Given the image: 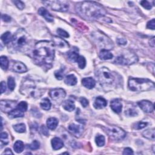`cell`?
Instances as JSON below:
<instances>
[{
    "label": "cell",
    "mask_w": 155,
    "mask_h": 155,
    "mask_svg": "<svg viewBox=\"0 0 155 155\" xmlns=\"http://www.w3.org/2000/svg\"><path fill=\"white\" fill-rule=\"evenodd\" d=\"M20 92L23 95L32 96L35 98H39L44 93L43 90L38 89L33 82L31 81H25L23 84Z\"/></svg>",
    "instance_id": "5b68a950"
},
{
    "label": "cell",
    "mask_w": 155,
    "mask_h": 155,
    "mask_svg": "<svg viewBox=\"0 0 155 155\" xmlns=\"http://www.w3.org/2000/svg\"><path fill=\"white\" fill-rule=\"evenodd\" d=\"M13 69L15 72L20 73H23L27 71L26 66L21 62H17L15 63L13 67Z\"/></svg>",
    "instance_id": "44dd1931"
},
{
    "label": "cell",
    "mask_w": 155,
    "mask_h": 155,
    "mask_svg": "<svg viewBox=\"0 0 155 155\" xmlns=\"http://www.w3.org/2000/svg\"><path fill=\"white\" fill-rule=\"evenodd\" d=\"M1 40L5 44H8L9 43H11L13 40V36L11 35V32H7L2 35Z\"/></svg>",
    "instance_id": "4316f807"
},
{
    "label": "cell",
    "mask_w": 155,
    "mask_h": 155,
    "mask_svg": "<svg viewBox=\"0 0 155 155\" xmlns=\"http://www.w3.org/2000/svg\"><path fill=\"white\" fill-rule=\"evenodd\" d=\"M63 154H69V153H67V152H65V153H64Z\"/></svg>",
    "instance_id": "6f0895ef"
},
{
    "label": "cell",
    "mask_w": 155,
    "mask_h": 155,
    "mask_svg": "<svg viewBox=\"0 0 155 155\" xmlns=\"http://www.w3.org/2000/svg\"><path fill=\"white\" fill-rule=\"evenodd\" d=\"M80 102H81V105L84 107H87V105H89V101L88 100H87V99H85V98H83V97H82V98H81L80 99Z\"/></svg>",
    "instance_id": "7dc6e473"
},
{
    "label": "cell",
    "mask_w": 155,
    "mask_h": 155,
    "mask_svg": "<svg viewBox=\"0 0 155 155\" xmlns=\"http://www.w3.org/2000/svg\"><path fill=\"white\" fill-rule=\"evenodd\" d=\"M82 84L89 89H92L96 85V82L91 77L84 78L82 80Z\"/></svg>",
    "instance_id": "ac0fdd59"
},
{
    "label": "cell",
    "mask_w": 155,
    "mask_h": 155,
    "mask_svg": "<svg viewBox=\"0 0 155 155\" xmlns=\"http://www.w3.org/2000/svg\"><path fill=\"white\" fill-rule=\"evenodd\" d=\"M6 83H5V82L2 81L1 83V94L4 93L6 92Z\"/></svg>",
    "instance_id": "db71d44e"
},
{
    "label": "cell",
    "mask_w": 155,
    "mask_h": 155,
    "mask_svg": "<svg viewBox=\"0 0 155 155\" xmlns=\"http://www.w3.org/2000/svg\"><path fill=\"white\" fill-rule=\"evenodd\" d=\"M148 125V123L147 122H137L136 123L133 127L134 129L136 130H140V129H144V127H146V126Z\"/></svg>",
    "instance_id": "ab89813d"
},
{
    "label": "cell",
    "mask_w": 155,
    "mask_h": 155,
    "mask_svg": "<svg viewBox=\"0 0 155 155\" xmlns=\"http://www.w3.org/2000/svg\"><path fill=\"white\" fill-rule=\"evenodd\" d=\"M24 115V114L23 112L18 109L17 108H16L15 109L13 110L11 112H9V117L11 119H14V118H16L23 117Z\"/></svg>",
    "instance_id": "7402d4cb"
},
{
    "label": "cell",
    "mask_w": 155,
    "mask_h": 155,
    "mask_svg": "<svg viewBox=\"0 0 155 155\" xmlns=\"http://www.w3.org/2000/svg\"><path fill=\"white\" fill-rule=\"evenodd\" d=\"M13 3L19 10H23L25 7V4L21 1H14Z\"/></svg>",
    "instance_id": "f6af8a7d"
},
{
    "label": "cell",
    "mask_w": 155,
    "mask_h": 155,
    "mask_svg": "<svg viewBox=\"0 0 155 155\" xmlns=\"http://www.w3.org/2000/svg\"><path fill=\"white\" fill-rule=\"evenodd\" d=\"M92 36L95 43L102 49L110 50L113 47V42L105 35L98 32H95L92 33Z\"/></svg>",
    "instance_id": "8992f818"
},
{
    "label": "cell",
    "mask_w": 155,
    "mask_h": 155,
    "mask_svg": "<svg viewBox=\"0 0 155 155\" xmlns=\"http://www.w3.org/2000/svg\"><path fill=\"white\" fill-rule=\"evenodd\" d=\"M95 142L98 147H102L105 144V137L102 135H98L95 138Z\"/></svg>",
    "instance_id": "d6a6232c"
},
{
    "label": "cell",
    "mask_w": 155,
    "mask_h": 155,
    "mask_svg": "<svg viewBox=\"0 0 155 155\" xmlns=\"http://www.w3.org/2000/svg\"><path fill=\"white\" fill-rule=\"evenodd\" d=\"M51 143L52 148L54 150H58L64 147L63 141L59 138H54L53 139H52Z\"/></svg>",
    "instance_id": "ffe728a7"
},
{
    "label": "cell",
    "mask_w": 155,
    "mask_h": 155,
    "mask_svg": "<svg viewBox=\"0 0 155 155\" xmlns=\"http://www.w3.org/2000/svg\"><path fill=\"white\" fill-rule=\"evenodd\" d=\"M31 38L23 28H19L13 36L11 43L14 48L18 51H26L31 47Z\"/></svg>",
    "instance_id": "3957f363"
},
{
    "label": "cell",
    "mask_w": 155,
    "mask_h": 155,
    "mask_svg": "<svg viewBox=\"0 0 155 155\" xmlns=\"http://www.w3.org/2000/svg\"><path fill=\"white\" fill-rule=\"evenodd\" d=\"M31 112H32V113L33 114V115L36 118H40L41 116V113L40 112V111H38L36 109L32 110Z\"/></svg>",
    "instance_id": "c3c4849f"
},
{
    "label": "cell",
    "mask_w": 155,
    "mask_h": 155,
    "mask_svg": "<svg viewBox=\"0 0 155 155\" xmlns=\"http://www.w3.org/2000/svg\"><path fill=\"white\" fill-rule=\"evenodd\" d=\"M40 106L42 109L44 110H48L51 108V102L48 98H44L41 101Z\"/></svg>",
    "instance_id": "f1b7e54d"
},
{
    "label": "cell",
    "mask_w": 155,
    "mask_h": 155,
    "mask_svg": "<svg viewBox=\"0 0 155 155\" xmlns=\"http://www.w3.org/2000/svg\"><path fill=\"white\" fill-rule=\"evenodd\" d=\"M49 95L53 101L57 102H60L64 99L66 93L64 89L58 88L50 90Z\"/></svg>",
    "instance_id": "8fae6325"
},
{
    "label": "cell",
    "mask_w": 155,
    "mask_h": 155,
    "mask_svg": "<svg viewBox=\"0 0 155 155\" xmlns=\"http://www.w3.org/2000/svg\"><path fill=\"white\" fill-rule=\"evenodd\" d=\"M138 60L137 56L132 53H123L116 58L114 63L121 65H130L137 63Z\"/></svg>",
    "instance_id": "9c48e42d"
},
{
    "label": "cell",
    "mask_w": 155,
    "mask_h": 155,
    "mask_svg": "<svg viewBox=\"0 0 155 155\" xmlns=\"http://www.w3.org/2000/svg\"><path fill=\"white\" fill-rule=\"evenodd\" d=\"M41 133L46 136V137H47V136H48V134H49V132H48V130H47V129L46 128V127L45 125H43L41 126Z\"/></svg>",
    "instance_id": "681fc988"
},
{
    "label": "cell",
    "mask_w": 155,
    "mask_h": 155,
    "mask_svg": "<svg viewBox=\"0 0 155 155\" xmlns=\"http://www.w3.org/2000/svg\"><path fill=\"white\" fill-rule=\"evenodd\" d=\"M110 107L112 110L116 113H120L122 112V105L121 102L118 99H115L112 101Z\"/></svg>",
    "instance_id": "2e32d148"
},
{
    "label": "cell",
    "mask_w": 155,
    "mask_h": 155,
    "mask_svg": "<svg viewBox=\"0 0 155 155\" xmlns=\"http://www.w3.org/2000/svg\"><path fill=\"white\" fill-rule=\"evenodd\" d=\"M0 61H1V67L2 69L6 70L9 67V61L7 58L5 56H2L0 58Z\"/></svg>",
    "instance_id": "4dcf8cb0"
},
{
    "label": "cell",
    "mask_w": 155,
    "mask_h": 155,
    "mask_svg": "<svg viewBox=\"0 0 155 155\" xmlns=\"http://www.w3.org/2000/svg\"><path fill=\"white\" fill-rule=\"evenodd\" d=\"M1 142L4 145H7L9 143V136L7 133L2 132L1 133Z\"/></svg>",
    "instance_id": "f35d334b"
},
{
    "label": "cell",
    "mask_w": 155,
    "mask_h": 155,
    "mask_svg": "<svg viewBox=\"0 0 155 155\" xmlns=\"http://www.w3.org/2000/svg\"><path fill=\"white\" fill-rule=\"evenodd\" d=\"M117 43L119 45H125L127 44V40L124 38H118L117 40Z\"/></svg>",
    "instance_id": "816d5d0a"
},
{
    "label": "cell",
    "mask_w": 155,
    "mask_h": 155,
    "mask_svg": "<svg viewBox=\"0 0 155 155\" xmlns=\"http://www.w3.org/2000/svg\"><path fill=\"white\" fill-rule=\"evenodd\" d=\"M79 55L77 52H75V51H72L70 52L69 53H68V58H69V60L72 61V62H76L78 59L79 58Z\"/></svg>",
    "instance_id": "1f68e13d"
},
{
    "label": "cell",
    "mask_w": 155,
    "mask_h": 155,
    "mask_svg": "<svg viewBox=\"0 0 155 155\" xmlns=\"http://www.w3.org/2000/svg\"><path fill=\"white\" fill-rule=\"evenodd\" d=\"M43 3L55 11L66 12L69 8V3L65 1H44Z\"/></svg>",
    "instance_id": "30bf717a"
},
{
    "label": "cell",
    "mask_w": 155,
    "mask_h": 155,
    "mask_svg": "<svg viewBox=\"0 0 155 155\" xmlns=\"http://www.w3.org/2000/svg\"><path fill=\"white\" fill-rule=\"evenodd\" d=\"M14 130L18 133H24L26 128L24 124H19L14 126Z\"/></svg>",
    "instance_id": "836d02e7"
},
{
    "label": "cell",
    "mask_w": 155,
    "mask_h": 155,
    "mask_svg": "<svg viewBox=\"0 0 155 155\" xmlns=\"http://www.w3.org/2000/svg\"><path fill=\"white\" fill-rule=\"evenodd\" d=\"M107 104V101L102 97L99 96L95 99L93 106L96 109H102L106 107Z\"/></svg>",
    "instance_id": "e0dca14e"
},
{
    "label": "cell",
    "mask_w": 155,
    "mask_h": 155,
    "mask_svg": "<svg viewBox=\"0 0 155 155\" xmlns=\"http://www.w3.org/2000/svg\"><path fill=\"white\" fill-rule=\"evenodd\" d=\"M105 132L114 140H121L126 136L125 132L117 126H107L103 128Z\"/></svg>",
    "instance_id": "ba28073f"
},
{
    "label": "cell",
    "mask_w": 155,
    "mask_h": 155,
    "mask_svg": "<svg viewBox=\"0 0 155 155\" xmlns=\"http://www.w3.org/2000/svg\"><path fill=\"white\" fill-rule=\"evenodd\" d=\"M55 44L53 42L41 41L37 43L33 51L36 63L43 65L51 64L55 58Z\"/></svg>",
    "instance_id": "6da1fadb"
},
{
    "label": "cell",
    "mask_w": 155,
    "mask_h": 155,
    "mask_svg": "<svg viewBox=\"0 0 155 155\" xmlns=\"http://www.w3.org/2000/svg\"><path fill=\"white\" fill-rule=\"evenodd\" d=\"M63 108L68 112H72L75 109V103L72 100H66L63 102Z\"/></svg>",
    "instance_id": "603a6c76"
},
{
    "label": "cell",
    "mask_w": 155,
    "mask_h": 155,
    "mask_svg": "<svg viewBox=\"0 0 155 155\" xmlns=\"http://www.w3.org/2000/svg\"><path fill=\"white\" fill-rule=\"evenodd\" d=\"M125 114L127 116H135L138 115V112L133 107H130L127 110H125Z\"/></svg>",
    "instance_id": "e575fe53"
},
{
    "label": "cell",
    "mask_w": 155,
    "mask_h": 155,
    "mask_svg": "<svg viewBox=\"0 0 155 155\" xmlns=\"http://www.w3.org/2000/svg\"><path fill=\"white\" fill-rule=\"evenodd\" d=\"M24 148V144L22 141H17L14 146V150L17 153H21Z\"/></svg>",
    "instance_id": "f546056e"
},
{
    "label": "cell",
    "mask_w": 155,
    "mask_h": 155,
    "mask_svg": "<svg viewBox=\"0 0 155 155\" xmlns=\"http://www.w3.org/2000/svg\"><path fill=\"white\" fill-rule=\"evenodd\" d=\"M16 102L11 100H1L0 102V108L3 112L9 113L15 108Z\"/></svg>",
    "instance_id": "7c38bea8"
},
{
    "label": "cell",
    "mask_w": 155,
    "mask_h": 155,
    "mask_svg": "<svg viewBox=\"0 0 155 155\" xmlns=\"http://www.w3.org/2000/svg\"><path fill=\"white\" fill-rule=\"evenodd\" d=\"M64 69H63V68H61L60 70H57L55 72V76L57 80H63V77H64Z\"/></svg>",
    "instance_id": "8d00e7d4"
},
{
    "label": "cell",
    "mask_w": 155,
    "mask_h": 155,
    "mask_svg": "<svg viewBox=\"0 0 155 155\" xmlns=\"http://www.w3.org/2000/svg\"><path fill=\"white\" fill-rule=\"evenodd\" d=\"M154 26H155V23H154V19H152L151 21H149L147 24V27L149 29H151V30H154Z\"/></svg>",
    "instance_id": "bcb514c9"
},
{
    "label": "cell",
    "mask_w": 155,
    "mask_h": 155,
    "mask_svg": "<svg viewBox=\"0 0 155 155\" xmlns=\"http://www.w3.org/2000/svg\"><path fill=\"white\" fill-rule=\"evenodd\" d=\"M139 107L145 113H151L154 110L153 104L149 101L142 100L138 103Z\"/></svg>",
    "instance_id": "5bb4252c"
},
{
    "label": "cell",
    "mask_w": 155,
    "mask_h": 155,
    "mask_svg": "<svg viewBox=\"0 0 155 155\" xmlns=\"http://www.w3.org/2000/svg\"><path fill=\"white\" fill-rule=\"evenodd\" d=\"M3 154H13V152L11 151V150L10 149H6L5 151L4 152Z\"/></svg>",
    "instance_id": "9f6ffc18"
},
{
    "label": "cell",
    "mask_w": 155,
    "mask_h": 155,
    "mask_svg": "<svg viewBox=\"0 0 155 155\" xmlns=\"http://www.w3.org/2000/svg\"><path fill=\"white\" fill-rule=\"evenodd\" d=\"M141 6L144 7L145 9H147V10H150L152 8V6L151 4L147 1H145V0H144V1H141Z\"/></svg>",
    "instance_id": "ee69618b"
},
{
    "label": "cell",
    "mask_w": 155,
    "mask_h": 155,
    "mask_svg": "<svg viewBox=\"0 0 155 155\" xmlns=\"http://www.w3.org/2000/svg\"><path fill=\"white\" fill-rule=\"evenodd\" d=\"M149 43H150V46L152 47H154V44H155V42H154V37H153L151 39H150V40L149 41Z\"/></svg>",
    "instance_id": "11a10c76"
},
{
    "label": "cell",
    "mask_w": 155,
    "mask_h": 155,
    "mask_svg": "<svg viewBox=\"0 0 155 155\" xmlns=\"http://www.w3.org/2000/svg\"><path fill=\"white\" fill-rule=\"evenodd\" d=\"M58 121L55 118H48L47 121V127L50 130H55L58 126Z\"/></svg>",
    "instance_id": "d4e9b609"
},
{
    "label": "cell",
    "mask_w": 155,
    "mask_h": 155,
    "mask_svg": "<svg viewBox=\"0 0 155 155\" xmlns=\"http://www.w3.org/2000/svg\"><path fill=\"white\" fill-rule=\"evenodd\" d=\"M142 135L145 138H146L150 140L154 141V136H155L154 129L146 130L142 133Z\"/></svg>",
    "instance_id": "83f0119b"
},
{
    "label": "cell",
    "mask_w": 155,
    "mask_h": 155,
    "mask_svg": "<svg viewBox=\"0 0 155 155\" xmlns=\"http://www.w3.org/2000/svg\"><path fill=\"white\" fill-rule=\"evenodd\" d=\"M38 14H40L41 16H43L47 21L48 22L53 21V18L52 17V16L44 7H41L40 9H39Z\"/></svg>",
    "instance_id": "d6986e66"
},
{
    "label": "cell",
    "mask_w": 155,
    "mask_h": 155,
    "mask_svg": "<svg viewBox=\"0 0 155 155\" xmlns=\"http://www.w3.org/2000/svg\"><path fill=\"white\" fill-rule=\"evenodd\" d=\"M1 18L3 19V21L4 22H10L11 21V17L9 16L8 15H2Z\"/></svg>",
    "instance_id": "f907efd6"
},
{
    "label": "cell",
    "mask_w": 155,
    "mask_h": 155,
    "mask_svg": "<svg viewBox=\"0 0 155 155\" xmlns=\"http://www.w3.org/2000/svg\"><path fill=\"white\" fill-rule=\"evenodd\" d=\"M40 147V144L39 142L38 141L35 140L33 141L30 145H28V147L30 149L33 150H35L38 149Z\"/></svg>",
    "instance_id": "b9f144b4"
},
{
    "label": "cell",
    "mask_w": 155,
    "mask_h": 155,
    "mask_svg": "<svg viewBox=\"0 0 155 155\" xmlns=\"http://www.w3.org/2000/svg\"><path fill=\"white\" fill-rule=\"evenodd\" d=\"M113 57V55L108 50L102 49L100 53V58L102 60H110Z\"/></svg>",
    "instance_id": "cb8c5ba5"
},
{
    "label": "cell",
    "mask_w": 155,
    "mask_h": 155,
    "mask_svg": "<svg viewBox=\"0 0 155 155\" xmlns=\"http://www.w3.org/2000/svg\"><path fill=\"white\" fill-rule=\"evenodd\" d=\"M133 151L132 149L130 148H126L124 149L123 151V154H133Z\"/></svg>",
    "instance_id": "f5cc1de1"
},
{
    "label": "cell",
    "mask_w": 155,
    "mask_h": 155,
    "mask_svg": "<svg viewBox=\"0 0 155 155\" xmlns=\"http://www.w3.org/2000/svg\"><path fill=\"white\" fill-rule=\"evenodd\" d=\"M16 108L23 112H25L27 110V104L26 102L22 101L17 105Z\"/></svg>",
    "instance_id": "60d3db41"
},
{
    "label": "cell",
    "mask_w": 155,
    "mask_h": 155,
    "mask_svg": "<svg viewBox=\"0 0 155 155\" xmlns=\"http://www.w3.org/2000/svg\"><path fill=\"white\" fill-rule=\"evenodd\" d=\"M69 132L76 137H80L82 134L84 128L82 125L72 124L69 126Z\"/></svg>",
    "instance_id": "4fadbf2b"
},
{
    "label": "cell",
    "mask_w": 155,
    "mask_h": 155,
    "mask_svg": "<svg viewBox=\"0 0 155 155\" xmlns=\"http://www.w3.org/2000/svg\"><path fill=\"white\" fill-rule=\"evenodd\" d=\"M53 43L55 46L58 48H59L60 49L67 50L69 49L70 47L69 43L66 42L65 40H63V39L56 36L53 37Z\"/></svg>",
    "instance_id": "9a60e30c"
},
{
    "label": "cell",
    "mask_w": 155,
    "mask_h": 155,
    "mask_svg": "<svg viewBox=\"0 0 155 155\" xmlns=\"http://www.w3.org/2000/svg\"><path fill=\"white\" fill-rule=\"evenodd\" d=\"M96 76L98 80L102 85H109L112 84L114 81V77L109 69L102 67L96 73Z\"/></svg>",
    "instance_id": "52a82bcc"
},
{
    "label": "cell",
    "mask_w": 155,
    "mask_h": 155,
    "mask_svg": "<svg viewBox=\"0 0 155 155\" xmlns=\"http://www.w3.org/2000/svg\"><path fill=\"white\" fill-rule=\"evenodd\" d=\"M129 87L134 92H144L153 90L154 84L149 79L131 78L129 80Z\"/></svg>",
    "instance_id": "277c9868"
},
{
    "label": "cell",
    "mask_w": 155,
    "mask_h": 155,
    "mask_svg": "<svg viewBox=\"0 0 155 155\" xmlns=\"http://www.w3.org/2000/svg\"><path fill=\"white\" fill-rule=\"evenodd\" d=\"M8 87L11 90H14L15 87V81L12 77H9L8 78Z\"/></svg>",
    "instance_id": "74e56055"
},
{
    "label": "cell",
    "mask_w": 155,
    "mask_h": 155,
    "mask_svg": "<svg viewBox=\"0 0 155 155\" xmlns=\"http://www.w3.org/2000/svg\"><path fill=\"white\" fill-rule=\"evenodd\" d=\"M76 11L84 18L93 20L106 14L104 8L100 4L92 1H84L76 5Z\"/></svg>",
    "instance_id": "7a4b0ae2"
},
{
    "label": "cell",
    "mask_w": 155,
    "mask_h": 155,
    "mask_svg": "<svg viewBox=\"0 0 155 155\" xmlns=\"http://www.w3.org/2000/svg\"><path fill=\"white\" fill-rule=\"evenodd\" d=\"M57 33L63 36V37H64V38H68V37H69V33H68L66 31H65L64 30H63L62 28H58V30L56 31Z\"/></svg>",
    "instance_id": "7bdbcfd3"
},
{
    "label": "cell",
    "mask_w": 155,
    "mask_h": 155,
    "mask_svg": "<svg viewBox=\"0 0 155 155\" xmlns=\"http://www.w3.org/2000/svg\"><path fill=\"white\" fill-rule=\"evenodd\" d=\"M64 82L69 85H75L77 83V78L74 75H69L65 77Z\"/></svg>",
    "instance_id": "484cf974"
},
{
    "label": "cell",
    "mask_w": 155,
    "mask_h": 155,
    "mask_svg": "<svg viewBox=\"0 0 155 155\" xmlns=\"http://www.w3.org/2000/svg\"><path fill=\"white\" fill-rule=\"evenodd\" d=\"M76 63L78 64V66L80 69H84L85 66V65H86L85 59L84 58V57H83L82 56H79L78 59Z\"/></svg>",
    "instance_id": "d590c367"
}]
</instances>
